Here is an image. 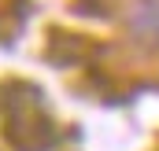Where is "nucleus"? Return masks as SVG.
<instances>
[{
    "label": "nucleus",
    "instance_id": "1",
    "mask_svg": "<svg viewBox=\"0 0 159 151\" xmlns=\"http://www.w3.org/2000/svg\"><path fill=\"white\" fill-rule=\"evenodd\" d=\"M129 26L144 37L159 33V0H137L129 7Z\"/></svg>",
    "mask_w": 159,
    "mask_h": 151
}]
</instances>
